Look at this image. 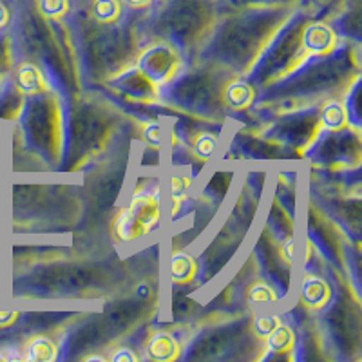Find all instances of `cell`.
Here are the masks:
<instances>
[{
  "label": "cell",
  "instance_id": "5bb4252c",
  "mask_svg": "<svg viewBox=\"0 0 362 362\" xmlns=\"http://www.w3.org/2000/svg\"><path fill=\"white\" fill-rule=\"evenodd\" d=\"M247 299L254 308H263V306L276 305L277 300H279V296H277L276 288L270 283L259 279L248 286Z\"/></svg>",
  "mask_w": 362,
  "mask_h": 362
},
{
  "label": "cell",
  "instance_id": "52a82bcc",
  "mask_svg": "<svg viewBox=\"0 0 362 362\" xmlns=\"http://www.w3.org/2000/svg\"><path fill=\"white\" fill-rule=\"evenodd\" d=\"M15 86L18 93L25 96L45 95L49 90V82L45 78L44 71L33 62H24L15 71Z\"/></svg>",
  "mask_w": 362,
  "mask_h": 362
},
{
  "label": "cell",
  "instance_id": "ac0fdd59",
  "mask_svg": "<svg viewBox=\"0 0 362 362\" xmlns=\"http://www.w3.org/2000/svg\"><path fill=\"white\" fill-rule=\"evenodd\" d=\"M141 138L151 148H160L163 144V125L158 122H145L141 125Z\"/></svg>",
  "mask_w": 362,
  "mask_h": 362
},
{
  "label": "cell",
  "instance_id": "44dd1931",
  "mask_svg": "<svg viewBox=\"0 0 362 362\" xmlns=\"http://www.w3.org/2000/svg\"><path fill=\"white\" fill-rule=\"evenodd\" d=\"M18 312H13V310H0V328H9L15 322L18 321Z\"/></svg>",
  "mask_w": 362,
  "mask_h": 362
},
{
  "label": "cell",
  "instance_id": "7402d4cb",
  "mask_svg": "<svg viewBox=\"0 0 362 362\" xmlns=\"http://www.w3.org/2000/svg\"><path fill=\"white\" fill-rule=\"evenodd\" d=\"M151 2H153V0H124V4L129 6V8H132V9L148 8V6H151Z\"/></svg>",
  "mask_w": 362,
  "mask_h": 362
},
{
  "label": "cell",
  "instance_id": "d4e9b609",
  "mask_svg": "<svg viewBox=\"0 0 362 362\" xmlns=\"http://www.w3.org/2000/svg\"><path fill=\"white\" fill-rule=\"evenodd\" d=\"M6 361H9V357H8V355L0 354V362H6Z\"/></svg>",
  "mask_w": 362,
  "mask_h": 362
},
{
  "label": "cell",
  "instance_id": "2e32d148",
  "mask_svg": "<svg viewBox=\"0 0 362 362\" xmlns=\"http://www.w3.org/2000/svg\"><path fill=\"white\" fill-rule=\"evenodd\" d=\"M281 322H283V319H281L279 313H257V315L252 319V334H254V337L257 339V341H264Z\"/></svg>",
  "mask_w": 362,
  "mask_h": 362
},
{
  "label": "cell",
  "instance_id": "6da1fadb",
  "mask_svg": "<svg viewBox=\"0 0 362 362\" xmlns=\"http://www.w3.org/2000/svg\"><path fill=\"white\" fill-rule=\"evenodd\" d=\"M161 219V202L158 192H136L131 203L119 210L112 221V238L118 243H131L151 234Z\"/></svg>",
  "mask_w": 362,
  "mask_h": 362
},
{
  "label": "cell",
  "instance_id": "cb8c5ba5",
  "mask_svg": "<svg viewBox=\"0 0 362 362\" xmlns=\"http://www.w3.org/2000/svg\"><path fill=\"white\" fill-rule=\"evenodd\" d=\"M83 361L86 362H105L109 361L105 355H87V357H83Z\"/></svg>",
  "mask_w": 362,
  "mask_h": 362
},
{
  "label": "cell",
  "instance_id": "ba28073f",
  "mask_svg": "<svg viewBox=\"0 0 362 362\" xmlns=\"http://www.w3.org/2000/svg\"><path fill=\"white\" fill-rule=\"evenodd\" d=\"M319 125L328 132H341L350 127V112L341 100H328L319 109Z\"/></svg>",
  "mask_w": 362,
  "mask_h": 362
},
{
  "label": "cell",
  "instance_id": "ffe728a7",
  "mask_svg": "<svg viewBox=\"0 0 362 362\" xmlns=\"http://www.w3.org/2000/svg\"><path fill=\"white\" fill-rule=\"evenodd\" d=\"M107 358L111 362H140L141 357L129 346H118Z\"/></svg>",
  "mask_w": 362,
  "mask_h": 362
},
{
  "label": "cell",
  "instance_id": "9c48e42d",
  "mask_svg": "<svg viewBox=\"0 0 362 362\" xmlns=\"http://www.w3.org/2000/svg\"><path fill=\"white\" fill-rule=\"evenodd\" d=\"M199 272V264L192 254L176 250L170 254L169 277L174 284H190Z\"/></svg>",
  "mask_w": 362,
  "mask_h": 362
},
{
  "label": "cell",
  "instance_id": "277c9868",
  "mask_svg": "<svg viewBox=\"0 0 362 362\" xmlns=\"http://www.w3.org/2000/svg\"><path fill=\"white\" fill-rule=\"evenodd\" d=\"M299 299L305 308L313 312L325 310L332 300V286L325 277L305 274L299 284Z\"/></svg>",
  "mask_w": 362,
  "mask_h": 362
},
{
  "label": "cell",
  "instance_id": "d6986e66",
  "mask_svg": "<svg viewBox=\"0 0 362 362\" xmlns=\"http://www.w3.org/2000/svg\"><path fill=\"white\" fill-rule=\"evenodd\" d=\"M279 257L286 267H292L293 264V259H296V238H293V235H288V238L281 243Z\"/></svg>",
  "mask_w": 362,
  "mask_h": 362
},
{
  "label": "cell",
  "instance_id": "603a6c76",
  "mask_svg": "<svg viewBox=\"0 0 362 362\" xmlns=\"http://www.w3.org/2000/svg\"><path fill=\"white\" fill-rule=\"evenodd\" d=\"M8 22H9V11H8V8H6V6L0 2V29L6 28V25H8Z\"/></svg>",
  "mask_w": 362,
  "mask_h": 362
},
{
  "label": "cell",
  "instance_id": "e0dca14e",
  "mask_svg": "<svg viewBox=\"0 0 362 362\" xmlns=\"http://www.w3.org/2000/svg\"><path fill=\"white\" fill-rule=\"evenodd\" d=\"M37 8L47 21H60L69 13V0H37Z\"/></svg>",
  "mask_w": 362,
  "mask_h": 362
},
{
  "label": "cell",
  "instance_id": "30bf717a",
  "mask_svg": "<svg viewBox=\"0 0 362 362\" xmlns=\"http://www.w3.org/2000/svg\"><path fill=\"white\" fill-rule=\"evenodd\" d=\"M58 358V344L47 335H33L24 344L22 361L28 362H53Z\"/></svg>",
  "mask_w": 362,
  "mask_h": 362
},
{
  "label": "cell",
  "instance_id": "5b68a950",
  "mask_svg": "<svg viewBox=\"0 0 362 362\" xmlns=\"http://www.w3.org/2000/svg\"><path fill=\"white\" fill-rule=\"evenodd\" d=\"M145 357L153 362H174L181 357V344L170 332H154L145 342Z\"/></svg>",
  "mask_w": 362,
  "mask_h": 362
},
{
  "label": "cell",
  "instance_id": "4fadbf2b",
  "mask_svg": "<svg viewBox=\"0 0 362 362\" xmlns=\"http://www.w3.org/2000/svg\"><path fill=\"white\" fill-rule=\"evenodd\" d=\"M219 140L218 136L212 134V132H198L190 140V153L202 163H206L209 160H212L218 151Z\"/></svg>",
  "mask_w": 362,
  "mask_h": 362
},
{
  "label": "cell",
  "instance_id": "7a4b0ae2",
  "mask_svg": "<svg viewBox=\"0 0 362 362\" xmlns=\"http://www.w3.org/2000/svg\"><path fill=\"white\" fill-rule=\"evenodd\" d=\"M180 67V57L169 44H153L140 57V71L154 86L167 83L174 78Z\"/></svg>",
  "mask_w": 362,
  "mask_h": 362
},
{
  "label": "cell",
  "instance_id": "7c38bea8",
  "mask_svg": "<svg viewBox=\"0 0 362 362\" xmlns=\"http://www.w3.org/2000/svg\"><path fill=\"white\" fill-rule=\"evenodd\" d=\"M190 185L192 180L187 174H170L169 183H167V192H169V214L170 218L180 212V209L185 203L187 196H189Z\"/></svg>",
  "mask_w": 362,
  "mask_h": 362
},
{
  "label": "cell",
  "instance_id": "8fae6325",
  "mask_svg": "<svg viewBox=\"0 0 362 362\" xmlns=\"http://www.w3.org/2000/svg\"><path fill=\"white\" fill-rule=\"evenodd\" d=\"M267 351L272 355H290L296 350L297 335L296 329L286 322H281L267 339H264Z\"/></svg>",
  "mask_w": 362,
  "mask_h": 362
},
{
  "label": "cell",
  "instance_id": "8992f818",
  "mask_svg": "<svg viewBox=\"0 0 362 362\" xmlns=\"http://www.w3.org/2000/svg\"><path fill=\"white\" fill-rule=\"evenodd\" d=\"M255 89L243 78H230L221 87V102L230 111H247L255 102Z\"/></svg>",
  "mask_w": 362,
  "mask_h": 362
},
{
  "label": "cell",
  "instance_id": "3957f363",
  "mask_svg": "<svg viewBox=\"0 0 362 362\" xmlns=\"http://www.w3.org/2000/svg\"><path fill=\"white\" fill-rule=\"evenodd\" d=\"M337 47V35L334 28L325 22H312L303 29L300 37V54L310 57H328Z\"/></svg>",
  "mask_w": 362,
  "mask_h": 362
},
{
  "label": "cell",
  "instance_id": "9a60e30c",
  "mask_svg": "<svg viewBox=\"0 0 362 362\" xmlns=\"http://www.w3.org/2000/svg\"><path fill=\"white\" fill-rule=\"evenodd\" d=\"M90 17L98 24H115L122 17V2L119 0H93Z\"/></svg>",
  "mask_w": 362,
  "mask_h": 362
}]
</instances>
